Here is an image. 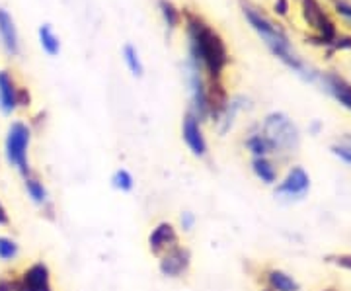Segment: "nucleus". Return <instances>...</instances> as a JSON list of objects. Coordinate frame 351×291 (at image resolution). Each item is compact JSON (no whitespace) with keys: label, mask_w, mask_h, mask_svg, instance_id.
<instances>
[{"label":"nucleus","mask_w":351,"mask_h":291,"mask_svg":"<svg viewBox=\"0 0 351 291\" xmlns=\"http://www.w3.org/2000/svg\"><path fill=\"white\" fill-rule=\"evenodd\" d=\"M188 38L189 63L199 67L201 71H207L213 78H219L228 61L223 39L197 16L188 18Z\"/></svg>","instance_id":"obj_1"},{"label":"nucleus","mask_w":351,"mask_h":291,"mask_svg":"<svg viewBox=\"0 0 351 291\" xmlns=\"http://www.w3.org/2000/svg\"><path fill=\"white\" fill-rule=\"evenodd\" d=\"M244 14H246V18H248V22L252 24V27L260 34V38L265 41V45L271 49V53H274L276 57H279L283 63L287 65V67H291L295 73H299V75L304 76V78H308V80H314V78H316V75H314L313 71L295 55V51L291 47L287 36H285L274 22H269L262 12H258V10L252 8V6H244Z\"/></svg>","instance_id":"obj_2"},{"label":"nucleus","mask_w":351,"mask_h":291,"mask_svg":"<svg viewBox=\"0 0 351 291\" xmlns=\"http://www.w3.org/2000/svg\"><path fill=\"white\" fill-rule=\"evenodd\" d=\"M262 133L274 152H293L299 145V131L287 115L271 114L265 117Z\"/></svg>","instance_id":"obj_3"},{"label":"nucleus","mask_w":351,"mask_h":291,"mask_svg":"<svg viewBox=\"0 0 351 291\" xmlns=\"http://www.w3.org/2000/svg\"><path fill=\"white\" fill-rule=\"evenodd\" d=\"M29 141H32V131L29 127L22 124V121H14L10 129H8V135H6V143H4V149H6V161L20 170L24 176L29 174V161H27V149H29Z\"/></svg>","instance_id":"obj_4"},{"label":"nucleus","mask_w":351,"mask_h":291,"mask_svg":"<svg viewBox=\"0 0 351 291\" xmlns=\"http://www.w3.org/2000/svg\"><path fill=\"white\" fill-rule=\"evenodd\" d=\"M188 84L191 92V106H193L191 114L201 121L211 114V104H209V89L203 80V71L193 63H189Z\"/></svg>","instance_id":"obj_5"},{"label":"nucleus","mask_w":351,"mask_h":291,"mask_svg":"<svg viewBox=\"0 0 351 291\" xmlns=\"http://www.w3.org/2000/svg\"><path fill=\"white\" fill-rule=\"evenodd\" d=\"M311 190V176L302 166H293L276 186V196L285 198V200H301Z\"/></svg>","instance_id":"obj_6"},{"label":"nucleus","mask_w":351,"mask_h":291,"mask_svg":"<svg viewBox=\"0 0 351 291\" xmlns=\"http://www.w3.org/2000/svg\"><path fill=\"white\" fill-rule=\"evenodd\" d=\"M14 291H53L49 268L43 262L32 264L14 283Z\"/></svg>","instance_id":"obj_7"},{"label":"nucleus","mask_w":351,"mask_h":291,"mask_svg":"<svg viewBox=\"0 0 351 291\" xmlns=\"http://www.w3.org/2000/svg\"><path fill=\"white\" fill-rule=\"evenodd\" d=\"M189 264H191V256H189L188 248H184L182 244H178L176 248L164 253L160 256L158 268L166 278H180L188 272Z\"/></svg>","instance_id":"obj_8"},{"label":"nucleus","mask_w":351,"mask_h":291,"mask_svg":"<svg viewBox=\"0 0 351 291\" xmlns=\"http://www.w3.org/2000/svg\"><path fill=\"white\" fill-rule=\"evenodd\" d=\"M182 137H184V143L188 145V149L195 156H205L209 147H207V141H205V135H203V129H201V121L195 117V115L189 112L186 117H184V124H182Z\"/></svg>","instance_id":"obj_9"},{"label":"nucleus","mask_w":351,"mask_h":291,"mask_svg":"<svg viewBox=\"0 0 351 291\" xmlns=\"http://www.w3.org/2000/svg\"><path fill=\"white\" fill-rule=\"evenodd\" d=\"M178 244H180V239L172 223H158L152 229L151 237H149V248L154 256L160 258L164 253L172 251Z\"/></svg>","instance_id":"obj_10"},{"label":"nucleus","mask_w":351,"mask_h":291,"mask_svg":"<svg viewBox=\"0 0 351 291\" xmlns=\"http://www.w3.org/2000/svg\"><path fill=\"white\" fill-rule=\"evenodd\" d=\"M20 94L22 90L16 86L10 73L0 71V112L10 115L20 106Z\"/></svg>","instance_id":"obj_11"},{"label":"nucleus","mask_w":351,"mask_h":291,"mask_svg":"<svg viewBox=\"0 0 351 291\" xmlns=\"http://www.w3.org/2000/svg\"><path fill=\"white\" fill-rule=\"evenodd\" d=\"M320 82H322V86H324V90H326L328 94H332L343 108H348L351 112L350 82H346V80L338 75H320Z\"/></svg>","instance_id":"obj_12"},{"label":"nucleus","mask_w":351,"mask_h":291,"mask_svg":"<svg viewBox=\"0 0 351 291\" xmlns=\"http://www.w3.org/2000/svg\"><path fill=\"white\" fill-rule=\"evenodd\" d=\"M0 39H2V45L6 47V51L10 55H16L20 49V43H18V32H16V25L10 14L6 10L0 8Z\"/></svg>","instance_id":"obj_13"},{"label":"nucleus","mask_w":351,"mask_h":291,"mask_svg":"<svg viewBox=\"0 0 351 291\" xmlns=\"http://www.w3.org/2000/svg\"><path fill=\"white\" fill-rule=\"evenodd\" d=\"M265 281H267V290L271 291H301L299 281L291 274H287L285 270H279V268L267 270Z\"/></svg>","instance_id":"obj_14"},{"label":"nucleus","mask_w":351,"mask_h":291,"mask_svg":"<svg viewBox=\"0 0 351 291\" xmlns=\"http://www.w3.org/2000/svg\"><path fill=\"white\" fill-rule=\"evenodd\" d=\"M252 170L256 178L263 182L265 186H274L279 178V170H277L276 163L269 156H256L252 159Z\"/></svg>","instance_id":"obj_15"},{"label":"nucleus","mask_w":351,"mask_h":291,"mask_svg":"<svg viewBox=\"0 0 351 291\" xmlns=\"http://www.w3.org/2000/svg\"><path fill=\"white\" fill-rule=\"evenodd\" d=\"M304 12H306L308 22H311L316 30H320L326 38H330V36L334 34L332 22L328 20L326 14L322 12V8L318 6V2H316V0H304Z\"/></svg>","instance_id":"obj_16"},{"label":"nucleus","mask_w":351,"mask_h":291,"mask_svg":"<svg viewBox=\"0 0 351 291\" xmlns=\"http://www.w3.org/2000/svg\"><path fill=\"white\" fill-rule=\"evenodd\" d=\"M25 191L32 198V202L38 205H47L49 203V191L45 188V184L39 178L27 174L25 176Z\"/></svg>","instance_id":"obj_17"},{"label":"nucleus","mask_w":351,"mask_h":291,"mask_svg":"<svg viewBox=\"0 0 351 291\" xmlns=\"http://www.w3.org/2000/svg\"><path fill=\"white\" fill-rule=\"evenodd\" d=\"M246 147H248V151L252 152V156L256 159V156H269L271 154V145H269V141L263 137V133H252L250 137L246 139Z\"/></svg>","instance_id":"obj_18"},{"label":"nucleus","mask_w":351,"mask_h":291,"mask_svg":"<svg viewBox=\"0 0 351 291\" xmlns=\"http://www.w3.org/2000/svg\"><path fill=\"white\" fill-rule=\"evenodd\" d=\"M39 41H41L43 51H47L49 55H57L59 49H61L59 38L53 34V30H51L49 25H41V27H39Z\"/></svg>","instance_id":"obj_19"},{"label":"nucleus","mask_w":351,"mask_h":291,"mask_svg":"<svg viewBox=\"0 0 351 291\" xmlns=\"http://www.w3.org/2000/svg\"><path fill=\"white\" fill-rule=\"evenodd\" d=\"M112 186L115 190L119 191H131L135 188V178L133 174L125 170V168H119V170H115L112 176Z\"/></svg>","instance_id":"obj_20"},{"label":"nucleus","mask_w":351,"mask_h":291,"mask_svg":"<svg viewBox=\"0 0 351 291\" xmlns=\"http://www.w3.org/2000/svg\"><path fill=\"white\" fill-rule=\"evenodd\" d=\"M20 253V246L18 242L10 239V237H0V260L4 262H10Z\"/></svg>","instance_id":"obj_21"},{"label":"nucleus","mask_w":351,"mask_h":291,"mask_svg":"<svg viewBox=\"0 0 351 291\" xmlns=\"http://www.w3.org/2000/svg\"><path fill=\"white\" fill-rule=\"evenodd\" d=\"M123 59H125L127 67H129V71H131L133 75H143V63H141L137 49H135L133 45H125V49H123Z\"/></svg>","instance_id":"obj_22"},{"label":"nucleus","mask_w":351,"mask_h":291,"mask_svg":"<svg viewBox=\"0 0 351 291\" xmlns=\"http://www.w3.org/2000/svg\"><path fill=\"white\" fill-rule=\"evenodd\" d=\"M332 151H334V154L339 156L343 163L351 165V135H343L336 145H332Z\"/></svg>","instance_id":"obj_23"},{"label":"nucleus","mask_w":351,"mask_h":291,"mask_svg":"<svg viewBox=\"0 0 351 291\" xmlns=\"http://www.w3.org/2000/svg\"><path fill=\"white\" fill-rule=\"evenodd\" d=\"M160 12L164 16V22L166 25L170 27V30H174L178 22H180V14L174 8V4L172 2H168V0H160Z\"/></svg>","instance_id":"obj_24"},{"label":"nucleus","mask_w":351,"mask_h":291,"mask_svg":"<svg viewBox=\"0 0 351 291\" xmlns=\"http://www.w3.org/2000/svg\"><path fill=\"white\" fill-rule=\"evenodd\" d=\"M180 225H182V229H184L186 233H189L191 229L195 227V216H193L191 211L182 213V217H180Z\"/></svg>","instance_id":"obj_25"},{"label":"nucleus","mask_w":351,"mask_h":291,"mask_svg":"<svg viewBox=\"0 0 351 291\" xmlns=\"http://www.w3.org/2000/svg\"><path fill=\"white\" fill-rule=\"evenodd\" d=\"M332 262L338 264V266L351 270V254H338V256H332Z\"/></svg>","instance_id":"obj_26"},{"label":"nucleus","mask_w":351,"mask_h":291,"mask_svg":"<svg viewBox=\"0 0 351 291\" xmlns=\"http://www.w3.org/2000/svg\"><path fill=\"white\" fill-rule=\"evenodd\" d=\"M338 12L343 14L346 18H350V20H351V6H348V4H343V2H338Z\"/></svg>","instance_id":"obj_27"},{"label":"nucleus","mask_w":351,"mask_h":291,"mask_svg":"<svg viewBox=\"0 0 351 291\" xmlns=\"http://www.w3.org/2000/svg\"><path fill=\"white\" fill-rule=\"evenodd\" d=\"M8 223H10V219H8V213H6L4 205L0 203V225H8Z\"/></svg>","instance_id":"obj_28"},{"label":"nucleus","mask_w":351,"mask_h":291,"mask_svg":"<svg viewBox=\"0 0 351 291\" xmlns=\"http://www.w3.org/2000/svg\"><path fill=\"white\" fill-rule=\"evenodd\" d=\"M263 291H271V290H263Z\"/></svg>","instance_id":"obj_29"},{"label":"nucleus","mask_w":351,"mask_h":291,"mask_svg":"<svg viewBox=\"0 0 351 291\" xmlns=\"http://www.w3.org/2000/svg\"><path fill=\"white\" fill-rule=\"evenodd\" d=\"M326 291H334V290H326Z\"/></svg>","instance_id":"obj_30"}]
</instances>
